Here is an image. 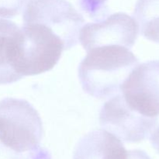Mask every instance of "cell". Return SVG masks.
Segmentation results:
<instances>
[{"instance_id": "cell-1", "label": "cell", "mask_w": 159, "mask_h": 159, "mask_svg": "<svg viewBox=\"0 0 159 159\" xmlns=\"http://www.w3.org/2000/svg\"><path fill=\"white\" fill-rule=\"evenodd\" d=\"M139 61L130 49L120 45L93 48L79 66L82 89L98 99L113 97Z\"/></svg>"}, {"instance_id": "cell-13", "label": "cell", "mask_w": 159, "mask_h": 159, "mask_svg": "<svg viewBox=\"0 0 159 159\" xmlns=\"http://www.w3.org/2000/svg\"><path fill=\"white\" fill-rule=\"evenodd\" d=\"M28 0H0V18H12L18 15Z\"/></svg>"}, {"instance_id": "cell-3", "label": "cell", "mask_w": 159, "mask_h": 159, "mask_svg": "<svg viewBox=\"0 0 159 159\" xmlns=\"http://www.w3.org/2000/svg\"><path fill=\"white\" fill-rule=\"evenodd\" d=\"M16 70L20 75H36L52 69L60 60L65 46L51 30L37 23H23Z\"/></svg>"}, {"instance_id": "cell-9", "label": "cell", "mask_w": 159, "mask_h": 159, "mask_svg": "<svg viewBox=\"0 0 159 159\" xmlns=\"http://www.w3.org/2000/svg\"><path fill=\"white\" fill-rule=\"evenodd\" d=\"M21 30L13 22L0 20V85L23 78L16 70Z\"/></svg>"}, {"instance_id": "cell-2", "label": "cell", "mask_w": 159, "mask_h": 159, "mask_svg": "<svg viewBox=\"0 0 159 159\" xmlns=\"http://www.w3.org/2000/svg\"><path fill=\"white\" fill-rule=\"evenodd\" d=\"M43 135L40 116L25 99L5 98L0 101V141L19 153L40 148Z\"/></svg>"}, {"instance_id": "cell-7", "label": "cell", "mask_w": 159, "mask_h": 159, "mask_svg": "<svg viewBox=\"0 0 159 159\" xmlns=\"http://www.w3.org/2000/svg\"><path fill=\"white\" fill-rule=\"evenodd\" d=\"M138 30L134 19L117 12L96 23L85 25L81 29L79 40L87 52L109 45H120L130 49L138 38Z\"/></svg>"}, {"instance_id": "cell-12", "label": "cell", "mask_w": 159, "mask_h": 159, "mask_svg": "<svg viewBox=\"0 0 159 159\" xmlns=\"http://www.w3.org/2000/svg\"><path fill=\"white\" fill-rule=\"evenodd\" d=\"M107 0H79L81 9L95 20H101L105 18L108 12L107 9Z\"/></svg>"}, {"instance_id": "cell-11", "label": "cell", "mask_w": 159, "mask_h": 159, "mask_svg": "<svg viewBox=\"0 0 159 159\" xmlns=\"http://www.w3.org/2000/svg\"><path fill=\"white\" fill-rule=\"evenodd\" d=\"M0 159H51L48 150L40 147L26 153H19L0 141Z\"/></svg>"}, {"instance_id": "cell-8", "label": "cell", "mask_w": 159, "mask_h": 159, "mask_svg": "<svg viewBox=\"0 0 159 159\" xmlns=\"http://www.w3.org/2000/svg\"><path fill=\"white\" fill-rule=\"evenodd\" d=\"M120 139L105 130H96L84 135L74 151L73 159H127Z\"/></svg>"}, {"instance_id": "cell-10", "label": "cell", "mask_w": 159, "mask_h": 159, "mask_svg": "<svg viewBox=\"0 0 159 159\" xmlns=\"http://www.w3.org/2000/svg\"><path fill=\"white\" fill-rule=\"evenodd\" d=\"M134 18L141 35L159 43V0H138Z\"/></svg>"}, {"instance_id": "cell-5", "label": "cell", "mask_w": 159, "mask_h": 159, "mask_svg": "<svg viewBox=\"0 0 159 159\" xmlns=\"http://www.w3.org/2000/svg\"><path fill=\"white\" fill-rule=\"evenodd\" d=\"M158 121V117H148L134 110L118 94L102 106L99 113L102 128L124 142H140L148 138Z\"/></svg>"}, {"instance_id": "cell-4", "label": "cell", "mask_w": 159, "mask_h": 159, "mask_svg": "<svg viewBox=\"0 0 159 159\" xmlns=\"http://www.w3.org/2000/svg\"><path fill=\"white\" fill-rule=\"evenodd\" d=\"M23 23H37L51 30L62 40L65 50L79 42L83 16L66 0H30L23 14Z\"/></svg>"}, {"instance_id": "cell-6", "label": "cell", "mask_w": 159, "mask_h": 159, "mask_svg": "<svg viewBox=\"0 0 159 159\" xmlns=\"http://www.w3.org/2000/svg\"><path fill=\"white\" fill-rule=\"evenodd\" d=\"M129 107L143 116H159V61L138 65L120 88Z\"/></svg>"}, {"instance_id": "cell-14", "label": "cell", "mask_w": 159, "mask_h": 159, "mask_svg": "<svg viewBox=\"0 0 159 159\" xmlns=\"http://www.w3.org/2000/svg\"><path fill=\"white\" fill-rule=\"evenodd\" d=\"M127 159H151L146 152L141 150L128 151Z\"/></svg>"}, {"instance_id": "cell-15", "label": "cell", "mask_w": 159, "mask_h": 159, "mask_svg": "<svg viewBox=\"0 0 159 159\" xmlns=\"http://www.w3.org/2000/svg\"><path fill=\"white\" fill-rule=\"evenodd\" d=\"M150 141L152 147L159 154V126L152 132L150 137Z\"/></svg>"}]
</instances>
